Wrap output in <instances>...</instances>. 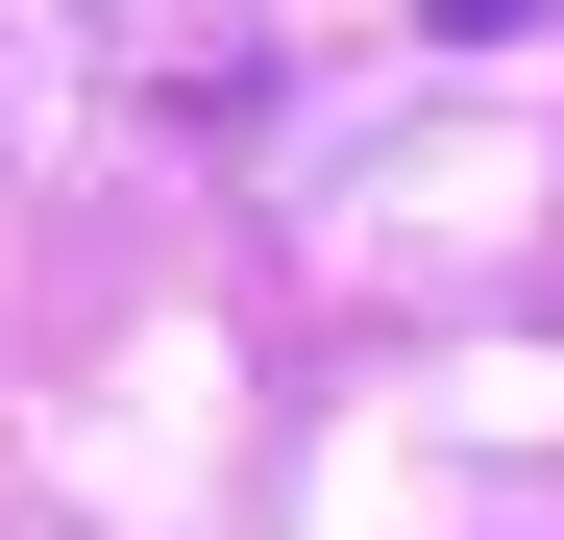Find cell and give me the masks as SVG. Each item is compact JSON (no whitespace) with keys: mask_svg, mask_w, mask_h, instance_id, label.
I'll return each mask as SVG.
<instances>
[{"mask_svg":"<svg viewBox=\"0 0 564 540\" xmlns=\"http://www.w3.org/2000/svg\"><path fill=\"white\" fill-rule=\"evenodd\" d=\"M466 25H516V0H466Z\"/></svg>","mask_w":564,"mask_h":540,"instance_id":"1","label":"cell"}]
</instances>
